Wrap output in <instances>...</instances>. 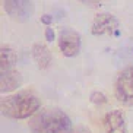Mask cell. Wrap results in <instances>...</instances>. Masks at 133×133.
Instances as JSON below:
<instances>
[{"mask_svg": "<svg viewBox=\"0 0 133 133\" xmlns=\"http://www.w3.org/2000/svg\"><path fill=\"white\" fill-rule=\"evenodd\" d=\"M89 99H91L92 104H95V105H101V104H105L107 102V97L102 94L101 91H94V92H91Z\"/></svg>", "mask_w": 133, "mask_h": 133, "instance_id": "12", "label": "cell"}, {"mask_svg": "<svg viewBox=\"0 0 133 133\" xmlns=\"http://www.w3.org/2000/svg\"><path fill=\"white\" fill-rule=\"evenodd\" d=\"M83 4H89V6H101L99 2H83Z\"/></svg>", "mask_w": 133, "mask_h": 133, "instance_id": "16", "label": "cell"}, {"mask_svg": "<svg viewBox=\"0 0 133 133\" xmlns=\"http://www.w3.org/2000/svg\"><path fill=\"white\" fill-rule=\"evenodd\" d=\"M104 130L105 133H127L126 117L120 110H111L104 117Z\"/></svg>", "mask_w": 133, "mask_h": 133, "instance_id": "7", "label": "cell"}, {"mask_svg": "<svg viewBox=\"0 0 133 133\" xmlns=\"http://www.w3.org/2000/svg\"><path fill=\"white\" fill-rule=\"evenodd\" d=\"M3 8L4 12L18 22H26L34 13V3L26 0H4Z\"/></svg>", "mask_w": 133, "mask_h": 133, "instance_id": "4", "label": "cell"}, {"mask_svg": "<svg viewBox=\"0 0 133 133\" xmlns=\"http://www.w3.org/2000/svg\"><path fill=\"white\" fill-rule=\"evenodd\" d=\"M72 133H92V132L88 127H85V126H76V127H73Z\"/></svg>", "mask_w": 133, "mask_h": 133, "instance_id": "14", "label": "cell"}, {"mask_svg": "<svg viewBox=\"0 0 133 133\" xmlns=\"http://www.w3.org/2000/svg\"><path fill=\"white\" fill-rule=\"evenodd\" d=\"M31 133H72V120L60 108H44L29 120Z\"/></svg>", "mask_w": 133, "mask_h": 133, "instance_id": "1", "label": "cell"}, {"mask_svg": "<svg viewBox=\"0 0 133 133\" xmlns=\"http://www.w3.org/2000/svg\"><path fill=\"white\" fill-rule=\"evenodd\" d=\"M41 22L48 26V25H51V22H53V16H51L50 13H44V15L41 16Z\"/></svg>", "mask_w": 133, "mask_h": 133, "instance_id": "13", "label": "cell"}, {"mask_svg": "<svg viewBox=\"0 0 133 133\" xmlns=\"http://www.w3.org/2000/svg\"><path fill=\"white\" fill-rule=\"evenodd\" d=\"M92 35H104V34H114L118 35V21L111 13H98L91 25Z\"/></svg>", "mask_w": 133, "mask_h": 133, "instance_id": "5", "label": "cell"}, {"mask_svg": "<svg viewBox=\"0 0 133 133\" xmlns=\"http://www.w3.org/2000/svg\"><path fill=\"white\" fill-rule=\"evenodd\" d=\"M22 85V76L18 70H6L2 72V79H0V91L2 94H8L12 92L16 88H19Z\"/></svg>", "mask_w": 133, "mask_h": 133, "instance_id": "8", "label": "cell"}, {"mask_svg": "<svg viewBox=\"0 0 133 133\" xmlns=\"http://www.w3.org/2000/svg\"><path fill=\"white\" fill-rule=\"evenodd\" d=\"M32 57L39 69H48L51 64V53L43 43H35L32 45Z\"/></svg>", "mask_w": 133, "mask_h": 133, "instance_id": "9", "label": "cell"}, {"mask_svg": "<svg viewBox=\"0 0 133 133\" xmlns=\"http://www.w3.org/2000/svg\"><path fill=\"white\" fill-rule=\"evenodd\" d=\"M114 59L118 63H133V38H130L116 51Z\"/></svg>", "mask_w": 133, "mask_h": 133, "instance_id": "11", "label": "cell"}, {"mask_svg": "<svg viewBox=\"0 0 133 133\" xmlns=\"http://www.w3.org/2000/svg\"><path fill=\"white\" fill-rule=\"evenodd\" d=\"M45 39L47 41H53L54 39V31H53V28H45Z\"/></svg>", "mask_w": 133, "mask_h": 133, "instance_id": "15", "label": "cell"}, {"mask_svg": "<svg viewBox=\"0 0 133 133\" xmlns=\"http://www.w3.org/2000/svg\"><path fill=\"white\" fill-rule=\"evenodd\" d=\"M16 62V53L12 47L4 45L0 50V66H2V72L10 70V67L15 64Z\"/></svg>", "mask_w": 133, "mask_h": 133, "instance_id": "10", "label": "cell"}, {"mask_svg": "<svg viewBox=\"0 0 133 133\" xmlns=\"http://www.w3.org/2000/svg\"><path fill=\"white\" fill-rule=\"evenodd\" d=\"M2 114L13 120H24L34 117L39 110V99L37 95L28 91H22L18 94L4 97L2 99Z\"/></svg>", "mask_w": 133, "mask_h": 133, "instance_id": "2", "label": "cell"}, {"mask_svg": "<svg viewBox=\"0 0 133 133\" xmlns=\"http://www.w3.org/2000/svg\"><path fill=\"white\" fill-rule=\"evenodd\" d=\"M114 94L117 101L124 105H133V64L124 67L118 73L114 83Z\"/></svg>", "mask_w": 133, "mask_h": 133, "instance_id": "3", "label": "cell"}, {"mask_svg": "<svg viewBox=\"0 0 133 133\" xmlns=\"http://www.w3.org/2000/svg\"><path fill=\"white\" fill-rule=\"evenodd\" d=\"M59 48L66 57L78 56L81 51V35L73 29H62L59 35Z\"/></svg>", "mask_w": 133, "mask_h": 133, "instance_id": "6", "label": "cell"}]
</instances>
